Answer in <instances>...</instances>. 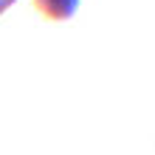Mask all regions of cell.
<instances>
[{
	"instance_id": "6da1fadb",
	"label": "cell",
	"mask_w": 155,
	"mask_h": 155,
	"mask_svg": "<svg viewBox=\"0 0 155 155\" xmlns=\"http://www.w3.org/2000/svg\"><path fill=\"white\" fill-rule=\"evenodd\" d=\"M37 12L48 20H71L79 12V0H34Z\"/></svg>"
},
{
	"instance_id": "7a4b0ae2",
	"label": "cell",
	"mask_w": 155,
	"mask_h": 155,
	"mask_svg": "<svg viewBox=\"0 0 155 155\" xmlns=\"http://www.w3.org/2000/svg\"><path fill=\"white\" fill-rule=\"evenodd\" d=\"M12 6H14V0H0V14H3V12H8Z\"/></svg>"
}]
</instances>
